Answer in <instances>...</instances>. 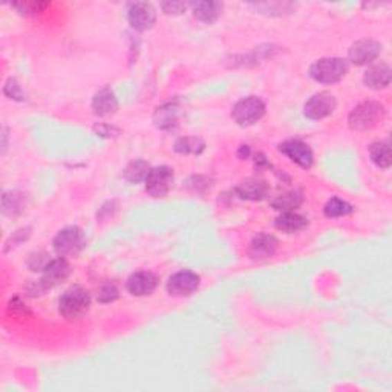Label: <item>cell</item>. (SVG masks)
<instances>
[{"instance_id": "6da1fadb", "label": "cell", "mask_w": 392, "mask_h": 392, "mask_svg": "<svg viewBox=\"0 0 392 392\" xmlns=\"http://www.w3.org/2000/svg\"><path fill=\"white\" fill-rule=\"evenodd\" d=\"M71 274V265L66 258L59 256L57 259H51L46 268L41 272L39 281H30L26 283L25 291L31 297H41L46 291L55 288L57 285L65 282Z\"/></svg>"}, {"instance_id": "7a4b0ae2", "label": "cell", "mask_w": 392, "mask_h": 392, "mask_svg": "<svg viewBox=\"0 0 392 392\" xmlns=\"http://www.w3.org/2000/svg\"><path fill=\"white\" fill-rule=\"evenodd\" d=\"M384 106L375 100H366V102L359 103L355 108L349 112L348 126L349 129L355 132H365L373 129L380 123L384 117Z\"/></svg>"}, {"instance_id": "3957f363", "label": "cell", "mask_w": 392, "mask_h": 392, "mask_svg": "<svg viewBox=\"0 0 392 392\" xmlns=\"http://www.w3.org/2000/svg\"><path fill=\"white\" fill-rule=\"evenodd\" d=\"M91 308V295L83 287H71L59 299V312L66 320L82 319Z\"/></svg>"}, {"instance_id": "277c9868", "label": "cell", "mask_w": 392, "mask_h": 392, "mask_svg": "<svg viewBox=\"0 0 392 392\" xmlns=\"http://www.w3.org/2000/svg\"><path fill=\"white\" fill-rule=\"evenodd\" d=\"M349 65L342 57H322L310 66V77L320 84H336L348 73Z\"/></svg>"}, {"instance_id": "5b68a950", "label": "cell", "mask_w": 392, "mask_h": 392, "mask_svg": "<svg viewBox=\"0 0 392 392\" xmlns=\"http://www.w3.org/2000/svg\"><path fill=\"white\" fill-rule=\"evenodd\" d=\"M267 112V104L258 95H248L241 98L233 106L232 118L241 127H250L262 120Z\"/></svg>"}, {"instance_id": "8992f818", "label": "cell", "mask_w": 392, "mask_h": 392, "mask_svg": "<svg viewBox=\"0 0 392 392\" xmlns=\"http://www.w3.org/2000/svg\"><path fill=\"white\" fill-rule=\"evenodd\" d=\"M84 245H86V238H84V232L77 225H68L62 229L55 234L53 241L54 252L66 258V256H74L80 253Z\"/></svg>"}, {"instance_id": "52a82bcc", "label": "cell", "mask_w": 392, "mask_h": 392, "mask_svg": "<svg viewBox=\"0 0 392 392\" xmlns=\"http://www.w3.org/2000/svg\"><path fill=\"white\" fill-rule=\"evenodd\" d=\"M383 51V45L379 40L362 39L348 49V60L355 66H368L379 59Z\"/></svg>"}, {"instance_id": "ba28073f", "label": "cell", "mask_w": 392, "mask_h": 392, "mask_svg": "<svg viewBox=\"0 0 392 392\" xmlns=\"http://www.w3.org/2000/svg\"><path fill=\"white\" fill-rule=\"evenodd\" d=\"M175 181L174 169L169 166H156L151 169V172L144 180V190L152 198L166 196L172 189Z\"/></svg>"}, {"instance_id": "9c48e42d", "label": "cell", "mask_w": 392, "mask_h": 392, "mask_svg": "<svg viewBox=\"0 0 392 392\" xmlns=\"http://www.w3.org/2000/svg\"><path fill=\"white\" fill-rule=\"evenodd\" d=\"M337 108V100L334 97L331 92H317V94L311 95L305 102L304 106V113L305 117L312 121L324 120L326 117H330L331 113L336 111Z\"/></svg>"}, {"instance_id": "30bf717a", "label": "cell", "mask_w": 392, "mask_h": 392, "mask_svg": "<svg viewBox=\"0 0 392 392\" xmlns=\"http://www.w3.org/2000/svg\"><path fill=\"white\" fill-rule=\"evenodd\" d=\"M126 12L127 22H129L132 30L138 32L152 30L156 22V11L153 5L149 2H132L127 6Z\"/></svg>"}, {"instance_id": "8fae6325", "label": "cell", "mask_w": 392, "mask_h": 392, "mask_svg": "<svg viewBox=\"0 0 392 392\" xmlns=\"http://www.w3.org/2000/svg\"><path fill=\"white\" fill-rule=\"evenodd\" d=\"M199 283H201L199 274L190 272V270H181L169 277L166 290L172 297H185L194 295L199 288Z\"/></svg>"}, {"instance_id": "7c38bea8", "label": "cell", "mask_w": 392, "mask_h": 392, "mask_svg": "<svg viewBox=\"0 0 392 392\" xmlns=\"http://www.w3.org/2000/svg\"><path fill=\"white\" fill-rule=\"evenodd\" d=\"M277 149H279V152L287 156L290 161L297 164L299 167L311 169L312 164H315L312 149L302 140H287L281 142Z\"/></svg>"}, {"instance_id": "4fadbf2b", "label": "cell", "mask_w": 392, "mask_h": 392, "mask_svg": "<svg viewBox=\"0 0 392 392\" xmlns=\"http://www.w3.org/2000/svg\"><path fill=\"white\" fill-rule=\"evenodd\" d=\"M279 248V241L270 233H258L248 245V258L253 262H265L272 259Z\"/></svg>"}, {"instance_id": "5bb4252c", "label": "cell", "mask_w": 392, "mask_h": 392, "mask_svg": "<svg viewBox=\"0 0 392 392\" xmlns=\"http://www.w3.org/2000/svg\"><path fill=\"white\" fill-rule=\"evenodd\" d=\"M158 282L160 281L155 273L141 270V272H135L127 277L126 290L135 297H146L153 293L156 287H158Z\"/></svg>"}, {"instance_id": "9a60e30c", "label": "cell", "mask_w": 392, "mask_h": 392, "mask_svg": "<svg viewBox=\"0 0 392 392\" xmlns=\"http://www.w3.org/2000/svg\"><path fill=\"white\" fill-rule=\"evenodd\" d=\"M234 194L238 198L245 199V201H262L270 194V185L262 178L252 176L241 181L234 189Z\"/></svg>"}, {"instance_id": "2e32d148", "label": "cell", "mask_w": 392, "mask_h": 392, "mask_svg": "<svg viewBox=\"0 0 392 392\" xmlns=\"http://www.w3.org/2000/svg\"><path fill=\"white\" fill-rule=\"evenodd\" d=\"M392 78V69L389 66V63L380 62L375 63V65H371L365 74H363V83L365 86L374 91H382L386 89L391 84Z\"/></svg>"}, {"instance_id": "e0dca14e", "label": "cell", "mask_w": 392, "mask_h": 392, "mask_svg": "<svg viewBox=\"0 0 392 392\" xmlns=\"http://www.w3.org/2000/svg\"><path fill=\"white\" fill-rule=\"evenodd\" d=\"M92 111L98 117H109L118 111V98L109 86H104L92 97Z\"/></svg>"}, {"instance_id": "ac0fdd59", "label": "cell", "mask_w": 392, "mask_h": 392, "mask_svg": "<svg viewBox=\"0 0 392 392\" xmlns=\"http://www.w3.org/2000/svg\"><path fill=\"white\" fill-rule=\"evenodd\" d=\"M153 121L155 126L161 131H172L178 126L180 121V106L176 102H170L156 108L153 113Z\"/></svg>"}, {"instance_id": "d6986e66", "label": "cell", "mask_w": 392, "mask_h": 392, "mask_svg": "<svg viewBox=\"0 0 392 392\" xmlns=\"http://www.w3.org/2000/svg\"><path fill=\"white\" fill-rule=\"evenodd\" d=\"M274 227L282 233L295 234L308 227V218L296 212H283L274 219Z\"/></svg>"}, {"instance_id": "ffe728a7", "label": "cell", "mask_w": 392, "mask_h": 392, "mask_svg": "<svg viewBox=\"0 0 392 392\" xmlns=\"http://www.w3.org/2000/svg\"><path fill=\"white\" fill-rule=\"evenodd\" d=\"M194 17L201 24H213L223 14L224 5L221 2H192L190 5Z\"/></svg>"}, {"instance_id": "44dd1931", "label": "cell", "mask_w": 392, "mask_h": 392, "mask_svg": "<svg viewBox=\"0 0 392 392\" xmlns=\"http://www.w3.org/2000/svg\"><path fill=\"white\" fill-rule=\"evenodd\" d=\"M26 209V195L24 192L10 190L5 192L2 196V213L3 216L17 218Z\"/></svg>"}, {"instance_id": "7402d4cb", "label": "cell", "mask_w": 392, "mask_h": 392, "mask_svg": "<svg viewBox=\"0 0 392 392\" xmlns=\"http://www.w3.org/2000/svg\"><path fill=\"white\" fill-rule=\"evenodd\" d=\"M304 201H305V198H304L302 190L295 189V190L283 192V194L274 196L270 204H272V207L274 210L283 213V212H295L296 209L301 207Z\"/></svg>"}, {"instance_id": "603a6c76", "label": "cell", "mask_w": 392, "mask_h": 392, "mask_svg": "<svg viewBox=\"0 0 392 392\" xmlns=\"http://www.w3.org/2000/svg\"><path fill=\"white\" fill-rule=\"evenodd\" d=\"M369 158L377 167L389 169L392 164L389 140H380L373 142V144L369 146Z\"/></svg>"}, {"instance_id": "cb8c5ba5", "label": "cell", "mask_w": 392, "mask_h": 392, "mask_svg": "<svg viewBox=\"0 0 392 392\" xmlns=\"http://www.w3.org/2000/svg\"><path fill=\"white\" fill-rule=\"evenodd\" d=\"M151 172V167L144 160H133L129 164H127L126 169L123 170V176L127 183L132 184H138L141 181L146 180V176Z\"/></svg>"}, {"instance_id": "d4e9b609", "label": "cell", "mask_w": 392, "mask_h": 392, "mask_svg": "<svg viewBox=\"0 0 392 392\" xmlns=\"http://www.w3.org/2000/svg\"><path fill=\"white\" fill-rule=\"evenodd\" d=\"M174 151L180 155H201L205 151V142L198 137H181L175 141Z\"/></svg>"}, {"instance_id": "484cf974", "label": "cell", "mask_w": 392, "mask_h": 392, "mask_svg": "<svg viewBox=\"0 0 392 392\" xmlns=\"http://www.w3.org/2000/svg\"><path fill=\"white\" fill-rule=\"evenodd\" d=\"M353 212H354L353 205L348 201H345V199H340L337 196H333L328 199L324 207V215L330 219L348 216V215H351Z\"/></svg>"}, {"instance_id": "4316f807", "label": "cell", "mask_w": 392, "mask_h": 392, "mask_svg": "<svg viewBox=\"0 0 392 392\" xmlns=\"http://www.w3.org/2000/svg\"><path fill=\"white\" fill-rule=\"evenodd\" d=\"M49 6L48 2H35V0H24V2L11 3V8L16 10L19 14L26 17L37 16V14L44 12Z\"/></svg>"}, {"instance_id": "83f0119b", "label": "cell", "mask_w": 392, "mask_h": 392, "mask_svg": "<svg viewBox=\"0 0 392 392\" xmlns=\"http://www.w3.org/2000/svg\"><path fill=\"white\" fill-rule=\"evenodd\" d=\"M185 187H187L190 192H194V194L204 195L212 190L213 180L209 176L195 175V176H190L189 180L185 181Z\"/></svg>"}, {"instance_id": "f1b7e54d", "label": "cell", "mask_w": 392, "mask_h": 392, "mask_svg": "<svg viewBox=\"0 0 392 392\" xmlns=\"http://www.w3.org/2000/svg\"><path fill=\"white\" fill-rule=\"evenodd\" d=\"M49 262H51V258H49L48 253L34 252L30 254V258H28V268L34 273H41Z\"/></svg>"}, {"instance_id": "f546056e", "label": "cell", "mask_w": 392, "mask_h": 392, "mask_svg": "<svg viewBox=\"0 0 392 392\" xmlns=\"http://www.w3.org/2000/svg\"><path fill=\"white\" fill-rule=\"evenodd\" d=\"M120 296V290L115 283L108 282L104 283L102 288L98 291V302L100 304H112L113 301H117Z\"/></svg>"}, {"instance_id": "4dcf8cb0", "label": "cell", "mask_w": 392, "mask_h": 392, "mask_svg": "<svg viewBox=\"0 0 392 392\" xmlns=\"http://www.w3.org/2000/svg\"><path fill=\"white\" fill-rule=\"evenodd\" d=\"M3 92L6 97L11 100H16V102H25L26 100L24 94V89L22 86H20L16 78H8V80H6L5 86H3Z\"/></svg>"}, {"instance_id": "1f68e13d", "label": "cell", "mask_w": 392, "mask_h": 392, "mask_svg": "<svg viewBox=\"0 0 392 392\" xmlns=\"http://www.w3.org/2000/svg\"><path fill=\"white\" fill-rule=\"evenodd\" d=\"M31 236V229L30 227H22V229H19L14 232L11 234V238L6 241V244H5V252H8L11 250L12 247H17L22 244V242H25L28 238Z\"/></svg>"}, {"instance_id": "d6a6232c", "label": "cell", "mask_w": 392, "mask_h": 392, "mask_svg": "<svg viewBox=\"0 0 392 392\" xmlns=\"http://www.w3.org/2000/svg\"><path fill=\"white\" fill-rule=\"evenodd\" d=\"M187 3L184 2H172V0H169V2H161L160 3V8L162 10L164 14H167V16H180V14L185 12L187 10Z\"/></svg>"}, {"instance_id": "836d02e7", "label": "cell", "mask_w": 392, "mask_h": 392, "mask_svg": "<svg viewBox=\"0 0 392 392\" xmlns=\"http://www.w3.org/2000/svg\"><path fill=\"white\" fill-rule=\"evenodd\" d=\"M95 132L98 135H102V137H112L113 133H118V129H115V127H113V126L102 123V124L95 126Z\"/></svg>"}, {"instance_id": "e575fe53", "label": "cell", "mask_w": 392, "mask_h": 392, "mask_svg": "<svg viewBox=\"0 0 392 392\" xmlns=\"http://www.w3.org/2000/svg\"><path fill=\"white\" fill-rule=\"evenodd\" d=\"M10 310H12L14 312H17V311H20V312H26L28 311V308H26V305L20 301L19 297H14V299H11V302H10Z\"/></svg>"}, {"instance_id": "d590c367", "label": "cell", "mask_w": 392, "mask_h": 392, "mask_svg": "<svg viewBox=\"0 0 392 392\" xmlns=\"http://www.w3.org/2000/svg\"><path fill=\"white\" fill-rule=\"evenodd\" d=\"M250 155H252L250 146L242 144V146L238 149V158H239V160H247Z\"/></svg>"}, {"instance_id": "8d00e7d4", "label": "cell", "mask_w": 392, "mask_h": 392, "mask_svg": "<svg viewBox=\"0 0 392 392\" xmlns=\"http://www.w3.org/2000/svg\"><path fill=\"white\" fill-rule=\"evenodd\" d=\"M2 138H3L2 152H5L6 151V140H8V132H6V127H3V129H2Z\"/></svg>"}]
</instances>
